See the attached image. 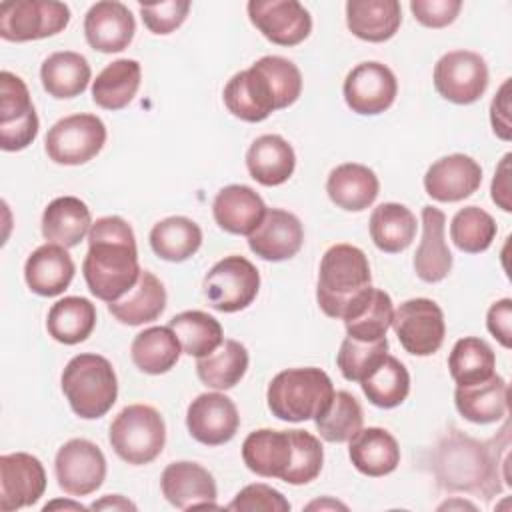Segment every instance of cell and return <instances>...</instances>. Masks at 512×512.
Returning <instances> with one entry per match:
<instances>
[{"instance_id": "1", "label": "cell", "mask_w": 512, "mask_h": 512, "mask_svg": "<svg viewBox=\"0 0 512 512\" xmlns=\"http://www.w3.org/2000/svg\"><path fill=\"white\" fill-rule=\"evenodd\" d=\"M140 272L130 224L120 216L98 218L88 232V254L82 262L88 290L110 304L130 292Z\"/></svg>"}, {"instance_id": "2", "label": "cell", "mask_w": 512, "mask_h": 512, "mask_svg": "<svg viewBox=\"0 0 512 512\" xmlns=\"http://www.w3.org/2000/svg\"><path fill=\"white\" fill-rule=\"evenodd\" d=\"M508 446V438L498 446L496 438L492 442H478L452 430L436 446L434 474L438 486L450 492H472L492 498L502 490L500 480H504V474L500 468L508 474Z\"/></svg>"}, {"instance_id": "3", "label": "cell", "mask_w": 512, "mask_h": 512, "mask_svg": "<svg viewBox=\"0 0 512 512\" xmlns=\"http://www.w3.org/2000/svg\"><path fill=\"white\" fill-rule=\"evenodd\" d=\"M302 92V74L282 56H262L234 74L224 88V104L244 122H262L274 110L288 108Z\"/></svg>"}, {"instance_id": "4", "label": "cell", "mask_w": 512, "mask_h": 512, "mask_svg": "<svg viewBox=\"0 0 512 512\" xmlns=\"http://www.w3.org/2000/svg\"><path fill=\"white\" fill-rule=\"evenodd\" d=\"M372 274L366 254L352 244L330 246L318 270L316 300L330 318H344L354 302L370 288Z\"/></svg>"}, {"instance_id": "5", "label": "cell", "mask_w": 512, "mask_h": 512, "mask_svg": "<svg viewBox=\"0 0 512 512\" xmlns=\"http://www.w3.org/2000/svg\"><path fill=\"white\" fill-rule=\"evenodd\" d=\"M332 398V380L316 366L278 372L266 392L270 412L286 422H304L320 416L330 406Z\"/></svg>"}, {"instance_id": "6", "label": "cell", "mask_w": 512, "mask_h": 512, "mask_svg": "<svg viewBox=\"0 0 512 512\" xmlns=\"http://www.w3.org/2000/svg\"><path fill=\"white\" fill-rule=\"evenodd\" d=\"M72 412L84 420L102 418L118 398V380L112 364L100 354L74 356L60 378Z\"/></svg>"}, {"instance_id": "7", "label": "cell", "mask_w": 512, "mask_h": 512, "mask_svg": "<svg viewBox=\"0 0 512 512\" xmlns=\"http://www.w3.org/2000/svg\"><path fill=\"white\" fill-rule=\"evenodd\" d=\"M108 440L124 462L142 466L156 460L164 450L166 424L156 408L130 404L112 420Z\"/></svg>"}, {"instance_id": "8", "label": "cell", "mask_w": 512, "mask_h": 512, "mask_svg": "<svg viewBox=\"0 0 512 512\" xmlns=\"http://www.w3.org/2000/svg\"><path fill=\"white\" fill-rule=\"evenodd\" d=\"M70 8L54 0H16L0 4V36L8 42H30L62 32Z\"/></svg>"}, {"instance_id": "9", "label": "cell", "mask_w": 512, "mask_h": 512, "mask_svg": "<svg viewBox=\"0 0 512 512\" xmlns=\"http://www.w3.org/2000/svg\"><path fill=\"white\" fill-rule=\"evenodd\" d=\"M106 142V126L94 114H72L58 120L46 134L44 148L52 162L80 166L92 160Z\"/></svg>"}, {"instance_id": "10", "label": "cell", "mask_w": 512, "mask_h": 512, "mask_svg": "<svg viewBox=\"0 0 512 512\" xmlns=\"http://www.w3.org/2000/svg\"><path fill=\"white\" fill-rule=\"evenodd\" d=\"M260 288L256 266L238 254L216 262L204 278V294L210 306L218 312H238L248 308Z\"/></svg>"}, {"instance_id": "11", "label": "cell", "mask_w": 512, "mask_h": 512, "mask_svg": "<svg viewBox=\"0 0 512 512\" xmlns=\"http://www.w3.org/2000/svg\"><path fill=\"white\" fill-rule=\"evenodd\" d=\"M392 328L408 354L430 356L440 350L446 324L442 308L430 298H412L394 310Z\"/></svg>"}, {"instance_id": "12", "label": "cell", "mask_w": 512, "mask_h": 512, "mask_svg": "<svg viewBox=\"0 0 512 512\" xmlns=\"http://www.w3.org/2000/svg\"><path fill=\"white\" fill-rule=\"evenodd\" d=\"M38 136V116L24 80L0 72V146L6 152L28 148Z\"/></svg>"}, {"instance_id": "13", "label": "cell", "mask_w": 512, "mask_h": 512, "mask_svg": "<svg viewBox=\"0 0 512 512\" xmlns=\"http://www.w3.org/2000/svg\"><path fill=\"white\" fill-rule=\"evenodd\" d=\"M436 92L454 104H472L488 88L486 60L472 50H452L434 66Z\"/></svg>"}, {"instance_id": "14", "label": "cell", "mask_w": 512, "mask_h": 512, "mask_svg": "<svg viewBox=\"0 0 512 512\" xmlns=\"http://www.w3.org/2000/svg\"><path fill=\"white\" fill-rule=\"evenodd\" d=\"M54 472L58 486L68 496H88L104 484L106 458L94 442L72 438L56 452Z\"/></svg>"}, {"instance_id": "15", "label": "cell", "mask_w": 512, "mask_h": 512, "mask_svg": "<svg viewBox=\"0 0 512 512\" xmlns=\"http://www.w3.org/2000/svg\"><path fill=\"white\" fill-rule=\"evenodd\" d=\"M250 22L266 40L278 46H296L312 32L310 12L296 0H250Z\"/></svg>"}, {"instance_id": "16", "label": "cell", "mask_w": 512, "mask_h": 512, "mask_svg": "<svg viewBox=\"0 0 512 512\" xmlns=\"http://www.w3.org/2000/svg\"><path fill=\"white\" fill-rule=\"evenodd\" d=\"M396 94V76L382 62H362L344 80V100L352 112L362 116L382 114L394 104Z\"/></svg>"}, {"instance_id": "17", "label": "cell", "mask_w": 512, "mask_h": 512, "mask_svg": "<svg viewBox=\"0 0 512 512\" xmlns=\"http://www.w3.org/2000/svg\"><path fill=\"white\" fill-rule=\"evenodd\" d=\"M46 470L26 452L0 456V510L14 512L32 506L44 496Z\"/></svg>"}, {"instance_id": "18", "label": "cell", "mask_w": 512, "mask_h": 512, "mask_svg": "<svg viewBox=\"0 0 512 512\" xmlns=\"http://www.w3.org/2000/svg\"><path fill=\"white\" fill-rule=\"evenodd\" d=\"M186 426L190 436L200 444H226L238 432V408L226 394L204 392L190 402L186 410Z\"/></svg>"}, {"instance_id": "19", "label": "cell", "mask_w": 512, "mask_h": 512, "mask_svg": "<svg viewBox=\"0 0 512 512\" xmlns=\"http://www.w3.org/2000/svg\"><path fill=\"white\" fill-rule=\"evenodd\" d=\"M164 498L178 510L216 508L214 476L196 462H172L164 468L160 478Z\"/></svg>"}, {"instance_id": "20", "label": "cell", "mask_w": 512, "mask_h": 512, "mask_svg": "<svg viewBox=\"0 0 512 512\" xmlns=\"http://www.w3.org/2000/svg\"><path fill=\"white\" fill-rule=\"evenodd\" d=\"M242 460L250 472L284 482L294 462L292 430L260 428L250 432L242 442Z\"/></svg>"}, {"instance_id": "21", "label": "cell", "mask_w": 512, "mask_h": 512, "mask_svg": "<svg viewBox=\"0 0 512 512\" xmlns=\"http://www.w3.org/2000/svg\"><path fill=\"white\" fill-rule=\"evenodd\" d=\"M302 244V222L282 208H268L260 226L248 236L250 250L268 262H282L296 256Z\"/></svg>"}, {"instance_id": "22", "label": "cell", "mask_w": 512, "mask_h": 512, "mask_svg": "<svg viewBox=\"0 0 512 512\" xmlns=\"http://www.w3.org/2000/svg\"><path fill=\"white\" fill-rule=\"evenodd\" d=\"M136 32V22L128 6L116 0H102L90 6L84 16L86 42L102 52H122L128 48Z\"/></svg>"}, {"instance_id": "23", "label": "cell", "mask_w": 512, "mask_h": 512, "mask_svg": "<svg viewBox=\"0 0 512 512\" xmlns=\"http://www.w3.org/2000/svg\"><path fill=\"white\" fill-rule=\"evenodd\" d=\"M482 184L480 164L466 154H450L436 160L424 174V190L438 202H460Z\"/></svg>"}, {"instance_id": "24", "label": "cell", "mask_w": 512, "mask_h": 512, "mask_svg": "<svg viewBox=\"0 0 512 512\" xmlns=\"http://www.w3.org/2000/svg\"><path fill=\"white\" fill-rule=\"evenodd\" d=\"M76 266L68 250L60 244L46 242L38 246L24 264V278L28 288L38 296H58L62 294L72 278Z\"/></svg>"}, {"instance_id": "25", "label": "cell", "mask_w": 512, "mask_h": 512, "mask_svg": "<svg viewBox=\"0 0 512 512\" xmlns=\"http://www.w3.org/2000/svg\"><path fill=\"white\" fill-rule=\"evenodd\" d=\"M446 216L440 208H422V240L414 254V272L422 282L436 284L444 280L452 270V254L446 238Z\"/></svg>"}, {"instance_id": "26", "label": "cell", "mask_w": 512, "mask_h": 512, "mask_svg": "<svg viewBox=\"0 0 512 512\" xmlns=\"http://www.w3.org/2000/svg\"><path fill=\"white\" fill-rule=\"evenodd\" d=\"M266 204L250 186L244 184H230L224 186L212 204L216 224L240 236H250L262 222L266 214Z\"/></svg>"}, {"instance_id": "27", "label": "cell", "mask_w": 512, "mask_h": 512, "mask_svg": "<svg viewBox=\"0 0 512 512\" xmlns=\"http://www.w3.org/2000/svg\"><path fill=\"white\" fill-rule=\"evenodd\" d=\"M348 442V456L354 468L364 476H386L400 464V446L384 428H360Z\"/></svg>"}, {"instance_id": "28", "label": "cell", "mask_w": 512, "mask_h": 512, "mask_svg": "<svg viewBox=\"0 0 512 512\" xmlns=\"http://www.w3.org/2000/svg\"><path fill=\"white\" fill-rule=\"evenodd\" d=\"M380 190L378 176L364 164L346 162L336 166L326 180L328 198L342 210L362 212L376 200Z\"/></svg>"}, {"instance_id": "29", "label": "cell", "mask_w": 512, "mask_h": 512, "mask_svg": "<svg viewBox=\"0 0 512 512\" xmlns=\"http://www.w3.org/2000/svg\"><path fill=\"white\" fill-rule=\"evenodd\" d=\"M508 384L502 376L492 374L488 380L456 386L454 404L460 416L474 424H492L508 412Z\"/></svg>"}, {"instance_id": "30", "label": "cell", "mask_w": 512, "mask_h": 512, "mask_svg": "<svg viewBox=\"0 0 512 512\" xmlns=\"http://www.w3.org/2000/svg\"><path fill=\"white\" fill-rule=\"evenodd\" d=\"M246 168L258 184L280 186L296 168L294 148L278 134L258 136L246 152Z\"/></svg>"}, {"instance_id": "31", "label": "cell", "mask_w": 512, "mask_h": 512, "mask_svg": "<svg viewBox=\"0 0 512 512\" xmlns=\"http://www.w3.org/2000/svg\"><path fill=\"white\" fill-rule=\"evenodd\" d=\"M402 22V8L396 0H350L346 2L348 30L366 42L390 40Z\"/></svg>"}, {"instance_id": "32", "label": "cell", "mask_w": 512, "mask_h": 512, "mask_svg": "<svg viewBox=\"0 0 512 512\" xmlns=\"http://www.w3.org/2000/svg\"><path fill=\"white\" fill-rule=\"evenodd\" d=\"M92 228L90 208L76 196L54 198L42 214V236L64 248L78 246Z\"/></svg>"}, {"instance_id": "33", "label": "cell", "mask_w": 512, "mask_h": 512, "mask_svg": "<svg viewBox=\"0 0 512 512\" xmlns=\"http://www.w3.org/2000/svg\"><path fill=\"white\" fill-rule=\"evenodd\" d=\"M166 308V288L148 270H142L138 282L122 298L108 304L110 314L128 326L154 322Z\"/></svg>"}, {"instance_id": "34", "label": "cell", "mask_w": 512, "mask_h": 512, "mask_svg": "<svg viewBox=\"0 0 512 512\" xmlns=\"http://www.w3.org/2000/svg\"><path fill=\"white\" fill-rule=\"evenodd\" d=\"M394 306L392 298L380 288H368L342 318L346 324V334L350 338L372 342L386 336L392 326Z\"/></svg>"}, {"instance_id": "35", "label": "cell", "mask_w": 512, "mask_h": 512, "mask_svg": "<svg viewBox=\"0 0 512 512\" xmlns=\"http://www.w3.org/2000/svg\"><path fill=\"white\" fill-rule=\"evenodd\" d=\"M90 64L78 52H54L40 66L44 90L58 100L80 96L90 82Z\"/></svg>"}, {"instance_id": "36", "label": "cell", "mask_w": 512, "mask_h": 512, "mask_svg": "<svg viewBox=\"0 0 512 512\" xmlns=\"http://www.w3.org/2000/svg\"><path fill=\"white\" fill-rule=\"evenodd\" d=\"M140 80L142 68L136 60H114L92 82V100L104 110H122L134 100Z\"/></svg>"}, {"instance_id": "37", "label": "cell", "mask_w": 512, "mask_h": 512, "mask_svg": "<svg viewBox=\"0 0 512 512\" xmlns=\"http://www.w3.org/2000/svg\"><path fill=\"white\" fill-rule=\"evenodd\" d=\"M416 216L398 202H384L372 210L370 238L374 246L386 254L406 250L416 236Z\"/></svg>"}, {"instance_id": "38", "label": "cell", "mask_w": 512, "mask_h": 512, "mask_svg": "<svg viewBox=\"0 0 512 512\" xmlns=\"http://www.w3.org/2000/svg\"><path fill=\"white\" fill-rule=\"evenodd\" d=\"M96 326V306L82 296H66L52 304L46 318L48 334L60 344L84 342Z\"/></svg>"}, {"instance_id": "39", "label": "cell", "mask_w": 512, "mask_h": 512, "mask_svg": "<svg viewBox=\"0 0 512 512\" xmlns=\"http://www.w3.org/2000/svg\"><path fill=\"white\" fill-rule=\"evenodd\" d=\"M182 346L170 326H152L134 336L130 354L132 362L144 374H164L172 370L180 358Z\"/></svg>"}, {"instance_id": "40", "label": "cell", "mask_w": 512, "mask_h": 512, "mask_svg": "<svg viewBox=\"0 0 512 512\" xmlns=\"http://www.w3.org/2000/svg\"><path fill=\"white\" fill-rule=\"evenodd\" d=\"M150 246L162 260L184 262L202 246V230L186 216H170L152 226Z\"/></svg>"}, {"instance_id": "41", "label": "cell", "mask_w": 512, "mask_h": 512, "mask_svg": "<svg viewBox=\"0 0 512 512\" xmlns=\"http://www.w3.org/2000/svg\"><path fill=\"white\" fill-rule=\"evenodd\" d=\"M248 370V350L238 340H224L212 354L198 358L196 374L208 388H234Z\"/></svg>"}, {"instance_id": "42", "label": "cell", "mask_w": 512, "mask_h": 512, "mask_svg": "<svg viewBox=\"0 0 512 512\" xmlns=\"http://www.w3.org/2000/svg\"><path fill=\"white\" fill-rule=\"evenodd\" d=\"M168 326L176 334L182 352L188 356H208L224 342L220 322L202 310L180 312L168 322Z\"/></svg>"}, {"instance_id": "43", "label": "cell", "mask_w": 512, "mask_h": 512, "mask_svg": "<svg viewBox=\"0 0 512 512\" xmlns=\"http://www.w3.org/2000/svg\"><path fill=\"white\" fill-rule=\"evenodd\" d=\"M360 386L374 406L396 408L410 392V374L398 358L386 354V358L360 382Z\"/></svg>"}, {"instance_id": "44", "label": "cell", "mask_w": 512, "mask_h": 512, "mask_svg": "<svg viewBox=\"0 0 512 512\" xmlns=\"http://www.w3.org/2000/svg\"><path fill=\"white\" fill-rule=\"evenodd\" d=\"M448 368L452 380L458 386L476 384L488 380L494 374L496 356L484 340L476 336H466L454 344L448 356Z\"/></svg>"}, {"instance_id": "45", "label": "cell", "mask_w": 512, "mask_h": 512, "mask_svg": "<svg viewBox=\"0 0 512 512\" xmlns=\"http://www.w3.org/2000/svg\"><path fill=\"white\" fill-rule=\"evenodd\" d=\"M496 230L494 218L478 206L460 208L450 222V238L454 246L466 254L488 250L496 238Z\"/></svg>"}, {"instance_id": "46", "label": "cell", "mask_w": 512, "mask_h": 512, "mask_svg": "<svg viewBox=\"0 0 512 512\" xmlns=\"http://www.w3.org/2000/svg\"><path fill=\"white\" fill-rule=\"evenodd\" d=\"M314 422L316 430L326 442L340 444L348 442L362 428L364 416L358 400L350 392L340 390L334 392L330 406L320 416H316Z\"/></svg>"}, {"instance_id": "47", "label": "cell", "mask_w": 512, "mask_h": 512, "mask_svg": "<svg viewBox=\"0 0 512 512\" xmlns=\"http://www.w3.org/2000/svg\"><path fill=\"white\" fill-rule=\"evenodd\" d=\"M388 354L386 336L372 342H362L346 336L336 354V364L342 376L350 382H362Z\"/></svg>"}, {"instance_id": "48", "label": "cell", "mask_w": 512, "mask_h": 512, "mask_svg": "<svg viewBox=\"0 0 512 512\" xmlns=\"http://www.w3.org/2000/svg\"><path fill=\"white\" fill-rule=\"evenodd\" d=\"M294 436V462L286 476V484L302 486L318 478L324 464V448L320 440L306 430H292Z\"/></svg>"}, {"instance_id": "49", "label": "cell", "mask_w": 512, "mask_h": 512, "mask_svg": "<svg viewBox=\"0 0 512 512\" xmlns=\"http://www.w3.org/2000/svg\"><path fill=\"white\" fill-rule=\"evenodd\" d=\"M188 0H168L160 4H140V16L144 26L152 34H170L182 26L190 12Z\"/></svg>"}, {"instance_id": "50", "label": "cell", "mask_w": 512, "mask_h": 512, "mask_svg": "<svg viewBox=\"0 0 512 512\" xmlns=\"http://www.w3.org/2000/svg\"><path fill=\"white\" fill-rule=\"evenodd\" d=\"M226 508L242 512H288L290 502L284 498L282 492L268 484H248L234 496V500Z\"/></svg>"}, {"instance_id": "51", "label": "cell", "mask_w": 512, "mask_h": 512, "mask_svg": "<svg viewBox=\"0 0 512 512\" xmlns=\"http://www.w3.org/2000/svg\"><path fill=\"white\" fill-rule=\"evenodd\" d=\"M462 8L460 0H412L414 18L426 28H444L452 24Z\"/></svg>"}, {"instance_id": "52", "label": "cell", "mask_w": 512, "mask_h": 512, "mask_svg": "<svg viewBox=\"0 0 512 512\" xmlns=\"http://www.w3.org/2000/svg\"><path fill=\"white\" fill-rule=\"evenodd\" d=\"M486 326L490 334L504 348H512V300L510 298H502L488 308Z\"/></svg>"}, {"instance_id": "53", "label": "cell", "mask_w": 512, "mask_h": 512, "mask_svg": "<svg viewBox=\"0 0 512 512\" xmlns=\"http://www.w3.org/2000/svg\"><path fill=\"white\" fill-rule=\"evenodd\" d=\"M490 122L492 130L498 138L510 140L512 138V124H510V78L504 80L500 90L496 92L490 104Z\"/></svg>"}, {"instance_id": "54", "label": "cell", "mask_w": 512, "mask_h": 512, "mask_svg": "<svg viewBox=\"0 0 512 512\" xmlns=\"http://www.w3.org/2000/svg\"><path fill=\"white\" fill-rule=\"evenodd\" d=\"M510 154H506L496 172H494V180H492V200L504 210L510 212L512 204H510Z\"/></svg>"}, {"instance_id": "55", "label": "cell", "mask_w": 512, "mask_h": 512, "mask_svg": "<svg viewBox=\"0 0 512 512\" xmlns=\"http://www.w3.org/2000/svg\"><path fill=\"white\" fill-rule=\"evenodd\" d=\"M90 508L92 510H136V504H132L120 494H108L102 500L94 502Z\"/></svg>"}, {"instance_id": "56", "label": "cell", "mask_w": 512, "mask_h": 512, "mask_svg": "<svg viewBox=\"0 0 512 512\" xmlns=\"http://www.w3.org/2000/svg\"><path fill=\"white\" fill-rule=\"evenodd\" d=\"M54 508H72V510H86L82 504H76V502H62V500H54L50 504L44 506V512L48 510H54Z\"/></svg>"}, {"instance_id": "57", "label": "cell", "mask_w": 512, "mask_h": 512, "mask_svg": "<svg viewBox=\"0 0 512 512\" xmlns=\"http://www.w3.org/2000/svg\"><path fill=\"white\" fill-rule=\"evenodd\" d=\"M314 506H320V508H324V506H332V508H342V510H346V506L344 504H338V502H312V504H308V508H314Z\"/></svg>"}]
</instances>
